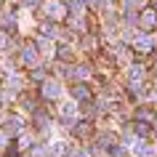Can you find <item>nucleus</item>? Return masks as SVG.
Returning a JSON list of instances; mask_svg holds the SVG:
<instances>
[{
  "instance_id": "obj_9",
  "label": "nucleus",
  "mask_w": 157,
  "mask_h": 157,
  "mask_svg": "<svg viewBox=\"0 0 157 157\" xmlns=\"http://www.w3.org/2000/svg\"><path fill=\"white\" fill-rule=\"evenodd\" d=\"M48 13H51V16L61 13V6H59V3H48Z\"/></svg>"
},
{
  "instance_id": "obj_1",
  "label": "nucleus",
  "mask_w": 157,
  "mask_h": 157,
  "mask_svg": "<svg viewBox=\"0 0 157 157\" xmlns=\"http://www.w3.org/2000/svg\"><path fill=\"white\" fill-rule=\"evenodd\" d=\"M131 152H133V155H136V157H149V155H152V152H155V149L149 147L147 141H133Z\"/></svg>"
},
{
  "instance_id": "obj_11",
  "label": "nucleus",
  "mask_w": 157,
  "mask_h": 157,
  "mask_svg": "<svg viewBox=\"0 0 157 157\" xmlns=\"http://www.w3.org/2000/svg\"><path fill=\"white\" fill-rule=\"evenodd\" d=\"M8 125H11V131H16V133H19V131H21V120H11V123H8Z\"/></svg>"
},
{
  "instance_id": "obj_10",
  "label": "nucleus",
  "mask_w": 157,
  "mask_h": 157,
  "mask_svg": "<svg viewBox=\"0 0 157 157\" xmlns=\"http://www.w3.org/2000/svg\"><path fill=\"white\" fill-rule=\"evenodd\" d=\"M75 96H77V99H85V96H88V91H85V88H83V85H77V88H75Z\"/></svg>"
},
{
  "instance_id": "obj_14",
  "label": "nucleus",
  "mask_w": 157,
  "mask_h": 157,
  "mask_svg": "<svg viewBox=\"0 0 157 157\" xmlns=\"http://www.w3.org/2000/svg\"><path fill=\"white\" fill-rule=\"evenodd\" d=\"M27 6H35V3H40V0H24Z\"/></svg>"
},
{
  "instance_id": "obj_3",
  "label": "nucleus",
  "mask_w": 157,
  "mask_h": 157,
  "mask_svg": "<svg viewBox=\"0 0 157 157\" xmlns=\"http://www.w3.org/2000/svg\"><path fill=\"white\" fill-rule=\"evenodd\" d=\"M136 48L139 51H149L152 48V37H149V35H139V37H136Z\"/></svg>"
},
{
  "instance_id": "obj_5",
  "label": "nucleus",
  "mask_w": 157,
  "mask_h": 157,
  "mask_svg": "<svg viewBox=\"0 0 157 157\" xmlns=\"http://www.w3.org/2000/svg\"><path fill=\"white\" fill-rule=\"evenodd\" d=\"M75 112H77V107H75L72 101H69V104H64V107H61V117H64L67 123H69V120H72V117H75Z\"/></svg>"
},
{
  "instance_id": "obj_13",
  "label": "nucleus",
  "mask_w": 157,
  "mask_h": 157,
  "mask_svg": "<svg viewBox=\"0 0 157 157\" xmlns=\"http://www.w3.org/2000/svg\"><path fill=\"white\" fill-rule=\"evenodd\" d=\"M3 144H6V133H0V147H3Z\"/></svg>"
},
{
  "instance_id": "obj_2",
  "label": "nucleus",
  "mask_w": 157,
  "mask_h": 157,
  "mask_svg": "<svg viewBox=\"0 0 157 157\" xmlns=\"http://www.w3.org/2000/svg\"><path fill=\"white\" fill-rule=\"evenodd\" d=\"M43 93L48 96V99H59V93H61V85L56 80H45L43 83Z\"/></svg>"
},
{
  "instance_id": "obj_12",
  "label": "nucleus",
  "mask_w": 157,
  "mask_h": 157,
  "mask_svg": "<svg viewBox=\"0 0 157 157\" xmlns=\"http://www.w3.org/2000/svg\"><path fill=\"white\" fill-rule=\"evenodd\" d=\"M72 157H88V155H85L83 149H77V152H75V155H72Z\"/></svg>"
},
{
  "instance_id": "obj_8",
  "label": "nucleus",
  "mask_w": 157,
  "mask_h": 157,
  "mask_svg": "<svg viewBox=\"0 0 157 157\" xmlns=\"http://www.w3.org/2000/svg\"><path fill=\"white\" fill-rule=\"evenodd\" d=\"M141 75H144V72H141V69H139V67H133V69H131V72H128V80H131V83H136V80H139V77H141Z\"/></svg>"
},
{
  "instance_id": "obj_6",
  "label": "nucleus",
  "mask_w": 157,
  "mask_h": 157,
  "mask_svg": "<svg viewBox=\"0 0 157 157\" xmlns=\"http://www.w3.org/2000/svg\"><path fill=\"white\" fill-rule=\"evenodd\" d=\"M64 147H67V144H61V141L51 144V157H61V155H64Z\"/></svg>"
},
{
  "instance_id": "obj_4",
  "label": "nucleus",
  "mask_w": 157,
  "mask_h": 157,
  "mask_svg": "<svg viewBox=\"0 0 157 157\" xmlns=\"http://www.w3.org/2000/svg\"><path fill=\"white\" fill-rule=\"evenodd\" d=\"M21 59H24V64H37V53H35V48H24V51H21Z\"/></svg>"
},
{
  "instance_id": "obj_15",
  "label": "nucleus",
  "mask_w": 157,
  "mask_h": 157,
  "mask_svg": "<svg viewBox=\"0 0 157 157\" xmlns=\"http://www.w3.org/2000/svg\"><path fill=\"white\" fill-rule=\"evenodd\" d=\"M88 3H93V6H101V3H104V0H88Z\"/></svg>"
},
{
  "instance_id": "obj_7",
  "label": "nucleus",
  "mask_w": 157,
  "mask_h": 157,
  "mask_svg": "<svg viewBox=\"0 0 157 157\" xmlns=\"http://www.w3.org/2000/svg\"><path fill=\"white\" fill-rule=\"evenodd\" d=\"M141 24H144V27H152V24H155V13H152V11L141 13Z\"/></svg>"
}]
</instances>
